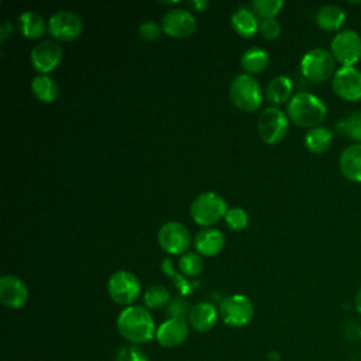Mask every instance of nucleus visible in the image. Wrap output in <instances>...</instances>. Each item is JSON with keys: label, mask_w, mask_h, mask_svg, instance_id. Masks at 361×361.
I'll return each instance as SVG.
<instances>
[{"label": "nucleus", "mask_w": 361, "mask_h": 361, "mask_svg": "<svg viewBox=\"0 0 361 361\" xmlns=\"http://www.w3.org/2000/svg\"><path fill=\"white\" fill-rule=\"evenodd\" d=\"M117 330L131 344H144L157 334L151 313L142 306H127L117 317Z\"/></svg>", "instance_id": "1"}, {"label": "nucleus", "mask_w": 361, "mask_h": 361, "mask_svg": "<svg viewBox=\"0 0 361 361\" xmlns=\"http://www.w3.org/2000/svg\"><path fill=\"white\" fill-rule=\"evenodd\" d=\"M288 118L298 127H317L327 116V107L322 99L309 93L299 92L290 97L286 106Z\"/></svg>", "instance_id": "2"}, {"label": "nucleus", "mask_w": 361, "mask_h": 361, "mask_svg": "<svg viewBox=\"0 0 361 361\" xmlns=\"http://www.w3.org/2000/svg\"><path fill=\"white\" fill-rule=\"evenodd\" d=\"M227 203L216 192L207 190L199 193L190 204V217L199 226L209 227L223 219L227 213Z\"/></svg>", "instance_id": "3"}, {"label": "nucleus", "mask_w": 361, "mask_h": 361, "mask_svg": "<svg viewBox=\"0 0 361 361\" xmlns=\"http://www.w3.org/2000/svg\"><path fill=\"white\" fill-rule=\"evenodd\" d=\"M230 100L241 111H254L262 103L259 82L248 73L237 75L230 83Z\"/></svg>", "instance_id": "4"}, {"label": "nucleus", "mask_w": 361, "mask_h": 361, "mask_svg": "<svg viewBox=\"0 0 361 361\" xmlns=\"http://www.w3.org/2000/svg\"><path fill=\"white\" fill-rule=\"evenodd\" d=\"M334 61V56L327 49L313 48L300 61L302 75L312 82H324L336 73Z\"/></svg>", "instance_id": "5"}, {"label": "nucleus", "mask_w": 361, "mask_h": 361, "mask_svg": "<svg viewBox=\"0 0 361 361\" xmlns=\"http://www.w3.org/2000/svg\"><path fill=\"white\" fill-rule=\"evenodd\" d=\"M141 285L138 278L127 271V269H120L116 271L107 282V292L110 299L117 303V305H131L140 295Z\"/></svg>", "instance_id": "6"}, {"label": "nucleus", "mask_w": 361, "mask_h": 361, "mask_svg": "<svg viewBox=\"0 0 361 361\" xmlns=\"http://www.w3.org/2000/svg\"><path fill=\"white\" fill-rule=\"evenodd\" d=\"M288 117L278 107H267L258 117V135L265 144L281 142L288 133Z\"/></svg>", "instance_id": "7"}, {"label": "nucleus", "mask_w": 361, "mask_h": 361, "mask_svg": "<svg viewBox=\"0 0 361 361\" xmlns=\"http://www.w3.org/2000/svg\"><path fill=\"white\" fill-rule=\"evenodd\" d=\"M219 314L226 324L231 327H243L251 322L254 306L247 296L235 293L221 300Z\"/></svg>", "instance_id": "8"}, {"label": "nucleus", "mask_w": 361, "mask_h": 361, "mask_svg": "<svg viewBox=\"0 0 361 361\" xmlns=\"http://www.w3.org/2000/svg\"><path fill=\"white\" fill-rule=\"evenodd\" d=\"M190 243L192 237L189 230L179 221H166L158 230V244L169 254H186Z\"/></svg>", "instance_id": "9"}, {"label": "nucleus", "mask_w": 361, "mask_h": 361, "mask_svg": "<svg viewBox=\"0 0 361 361\" xmlns=\"http://www.w3.org/2000/svg\"><path fill=\"white\" fill-rule=\"evenodd\" d=\"M331 55L341 66H354L361 58V37L353 30H344L331 39Z\"/></svg>", "instance_id": "10"}, {"label": "nucleus", "mask_w": 361, "mask_h": 361, "mask_svg": "<svg viewBox=\"0 0 361 361\" xmlns=\"http://www.w3.org/2000/svg\"><path fill=\"white\" fill-rule=\"evenodd\" d=\"M83 31L82 18L71 10H61L48 20V32L59 41H72Z\"/></svg>", "instance_id": "11"}, {"label": "nucleus", "mask_w": 361, "mask_h": 361, "mask_svg": "<svg viewBox=\"0 0 361 361\" xmlns=\"http://www.w3.org/2000/svg\"><path fill=\"white\" fill-rule=\"evenodd\" d=\"M30 61L41 75L52 72L62 61V48L54 39H42L30 52Z\"/></svg>", "instance_id": "12"}, {"label": "nucleus", "mask_w": 361, "mask_h": 361, "mask_svg": "<svg viewBox=\"0 0 361 361\" xmlns=\"http://www.w3.org/2000/svg\"><path fill=\"white\" fill-rule=\"evenodd\" d=\"M162 31L173 38H188L195 32L196 18L185 8H172L161 20Z\"/></svg>", "instance_id": "13"}, {"label": "nucleus", "mask_w": 361, "mask_h": 361, "mask_svg": "<svg viewBox=\"0 0 361 361\" xmlns=\"http://www.w3.org/2000/svg\"><path fill=\"white\" fill-rule=\"evenodd\" d=\"M333 90L344 100L361 99V71L354 66H341L333 76Z\"/></svg>", "instance_id": "14"}, {"label": "nucleus", "mask_w": 361, "mask_h": 361, "mask_svg": "<svg viewBox=\"0 0 361 361\" xmlns=\"http://www.w3.org/2000/svg\"><path fill=\"white\" fill-rule=\"evenodd\" d=\"M28 300V289L16 275H4L0 279V302L10 309H20Z\"/></svg>", "instance_id": "15"}, {"label": "nucleus", "mask_w": 361, "mask_h": 361, "mask_svg": "<svg viewBox=\"0 0 361 361\" xmlns=\"http://www.w3.org/2000/svg\"><path fill=\"white\" fill-rule=\"evenodd\" d=\"M189 334V324L182 317H169L157 327L155 338L162 347L172 348L180 345Z\"/></svg>", "instance_id": "16"}, {"label": "nucleus", "mask_w": 361, "mask_h": 361, "mask_svg": "<svg viewBox=\"0 0 361 361\" xmlns=\"http://www.w3.org/2000/svg\"><path fill=\"white\" fill-rule=\"evenodd\" d=\"M226 244L224 234L214 227H204L200 231L196 233L193 245L197 251V254L204 257H213L217 255Z\"/></svg>", "instance_id": "17"}, {"label": "nucleus", "mask_w": 361, "mask_h": 361, "mask_svg": "<svg viewBox=\"0 0 361 361\" xmlns=\"http://www.w3.org/2000/svg\"><path fill=\"white\" fill-rule=\"evenodd\" d=\"M217 316V309L212 303L199 302L189 310L188 322L193 330L199 333H206L214 327Z\"/></svg>", "instance_id": "18"}, {"label": "nucleus", "mask_w": 361, "mask_h": 361, "mask_svg": "<svg viewBox=\"0 0 361 361\" xmlns=\"http://www.w3.org/2000/svg\"><path fill=\"white\" fill-rule=\"evenodd\" d=\"M340 171L353 182H361V144L348 145L340 155Z\"/></svg>", "instance_id": "19"}, {"label": "nucleus", "mask_w": 361, "mask_h": 361, "mask_svg": "<svg viewBox=\"0 0 361 361\" xmlns=\"http://www.w3.org/2000/svg\"><path fill=\"white\" fill-rule=\"evenodd\" d=\"M18 30L23 37L28 39H38L48 30V23H45L41 14L28 10L18 16Z\"/></svg>", "instance_id": "20"}, {"label": "nucleus", "mask_w": 361, "mask_h": 361, "mask_svg": "<svg viewBox=\"0 0 361 361\" xmlns=\"http://www.w3.org/2000/svg\"><path fill=\"white\" fill-rule=\"evenodd\" d=\"M231 25L237 34L241 37H254L259 30L258 17L248 7H238L231 14Z\"/></svg>", "instance_id": "21"}, {"label": "nucleus", "mask_w": 361, "mask_h": 361, "mask_svg": "<svg viewBox=\"0 0 361 361\" xmlns=\"http://www.w3.org/2000/svg\"><path fill=\"white\" fill-rule=\"evenodd\" d=\"M292 89L290 78L286 75H278L268 82L265 87V97L275 104H281L290 100Z\"/></svg>", "instance_id": "22"}, {"label": "nucleus", "mask_w": 361, "mask_h": 361, "mask_svg": "<svg viewBox=\"0 0 361 361\" xmlns=\"http://www.w3.org/2000/svg\"><path fill=\"white\" fill-rule=\"evenodd\" d=\"M345 21V13L341 7L336 4H326L322 6L316 11V23L320 28L326 31L338 30Z\"/></svg>", "instance_id": "23"}, {"label": "nucleus", "mask_w": 361, "mask_h": 361, "mask_svg": "<svg viewBox=\"0 0 361 361\" xmlns=\"http://www.w3.org/2000/svg\"><path fill=\"white\" fill-rule=\"evenodd\" d=\"M333 142V131L324 126L310 128L305 135V147L314 154H322L330 148Z\"/></svg>", "instance_id": "24"}, {"label": "nucleus", "mask_w": 361, "mask_h": 361, "mask_svg": "<svg viewBox=\"0 0 361 361\" xmlns=\"http://www.w3.org/2000/svg\"><path fill=\"white\" fill-rule=\"evenodd\" d=\"M269 62V55L262 48H250L243 52L240 58V65L245 73H258L262 72Z\"/></svg>", "instance_id": "25"}, {"label": "nucleus", "mask_w": 361, "mask_h": 361, "mask_svg": "<svg viewBox=\"0 0 361 361\" xmlns=\"http://www.w3.org/2000/svg\"><path fill=\"white\" fill-rule=\"evenodd\" d=\"M31 90L34 96L44 103H52L58 96V85L48 75L35 76L31 80Z\"/></svg>", "instance_id": "26"}, {"label": "nucleus", "mask_w": 361, "mask_h": 361, "mask_svg": "<svg viewBox=\"0 0 361 361\" xmlns=\"http://www.w3.org/2000/svg\"><path fill=\"white\" fill-rule=\"evenodd\" d=\"M169 302V290L164 285H151L144 293V303L149 309H159L168 306Z\"/></svg>", "instance_id": "27"}, {"label": "nucleus", "mask_w": 361, "mask_h": 361, "mask_svg": "<svg viewBox=\"0 0 361 361\" xmlns=\"http://www.w3.org/2000/svg\"><path fill=\"white\" fill-rule=\"evenodd\" d=\"M337 128L348 138L361 142V111H353L337 123Z\"/></svg>", "instance_id": "28"}, {"label": "nucleus", "mask_w": 361, "mask_h": 361, "mask_svg": "<svg viewBox=\"0 0 361 361\" xmlns=\"http://www.w3.org/2000/svg\"><path fill=\"white\" fill-rule=\"evenodd\" d=\"M282 7V0H254L251 3V10L255 13L257 17H261L262 20L275 18Z\"/></svg>", "instance_id": "29"}, {"label": "nucleus", "mask_w": 361, "mask_h": 361, "mask_svg": "<svg viewBox=\"0 0 361 361\" xmlns=\"http://www.w3.org/2000/svg\"><path fill=\"white\" fill-rule=\"evenodd\" d=\"M179 269L186 276H197L203 271V259L200 254L186 252L179 259Z\"/></svg>", "instance_id": "30"}, {"label": "nucleus", "mask_w": 361, "mask_h": 361, "mask_svg": "<svg viewBox=\"0 0 361 361\" xmlns=\"http://www.w3.org/2000/svg\"><path fill=\"white\" fill-rule=\"evenodd\" d=\"M226 223L231 230L235 231H241L248 226V213L243 209V207H231L227 210L226 216Z\"/></svg>", "instance_id": "31"}, {"label": "nucleus", "mask_w": 361, "mask_h": 361, "mask_svg": "<svg viewBox=\"0 0 361 361\" xmlns=\"http://www.w3.org/2000/svg\"><path fill=\"white\" fill-rule=\"evenodd\" d=\"M116 361H149L142 348L135 344H127L120 347L116 354Z\"/></svg>", "instance_id": "32"}, {"label": "nucleus", "mask_w": 361, "mask_h": 361, "mask_svg": "<svg viewBox=\"0 0 361 361\" xmlns=\"http://www.w3.org/2000/svg\"><path fill=\"white\" fill-rule=\"evenodd\" d=\"M162 271H164L168 276H171V278L173 279L175 285L178 286V289H179L183 295H188L189 292L193 290V286H195V285L189 283L180 274H176V272L173 271V265H172V261H171L169 258H165V259L162 261Z\"/></svg>", "instance_id": "33"}, {"label": "nucleus", "mask_w": 361, "mask_h": 361, "mask_svg": "<svg viewBox=\"0 0 361 361\" xmlns=\"http://www.w3.org/2000/svg\"><path fill=\"white\" fill-rule=\"evenodd\" d=\"M162 28L161 25H158L155 21L152 20H147V21H142L138 27V34L142 39L145 41H154L159 37Z\"/></svg>", "instance_id": "34"}, {"label": "nucleus", "mask_w": 361, "mask_h": 361, "mask_svg": "<svg viewBox=\"0 0 361 361\" xmlns=\"http://www.w3.org/2000/svg\"><path fill=\"white\" fill-rule=\"evenodd\" d=\"M189 307L188 302L182 298H173L166 306V314L171 317H182L185 319L186 314H189Z\"/></svg>", "instance_id": "35"}, {"label": "nucleus", "mask_w": 361, "mask_h": 361, "mask_svg": "<svg viewBox=\"0 0 361 361\" xmlns=\"http://www.w3.org/2000/svg\"><path fill=\"white\" fill-rule=\"evenodd\" d=\"M259 32L265 39H275L281 34V25L275 18L262 20L259 23Z\"/></svg>", "instance_id": "36"}, {"label": "nucleus", "mask_w": 361, "mask_h": 361, "mask_svg": "<svg viewBox=\"0 0 361 361\" xmlns=\"http://www.w3.org/2000/svg\"><path fill=\"white\" fill-rule=\"evenodd\" d=\"M11 32H13L11 23L7 21V20H4V21L1 23V27H0V39H1V42H4V41L11 35Z\"/></svg>", "instance_id": "37"}, {"label": "nucleus", "mask_w": 361, "mask_h": 361, "mask_svg": "<svg viewBox=\"0 0 361 361\" xmlns=\"http://www.w3.org/2000/svg\"><path fill=\"white\" fill-rule=\"evenodd\" d=\"M189 4H190L196 11H204V10L207 8V6H209V3H207L206 0H192Z\"/></svg>", "instance_id": "38"}, {"label": "nucleus", "mask_w": 361, "mask_h": 361, "mask_svg": "<svg viewBox=\"0 0 361 361\" xmlns=\"http://www.w3.org/2000/svg\"><path fill=\"white\" fill-rule=\"evenodd\" d=\"M355 309H357V312L361 314V289H360L358 293L355 295Z\"/></svg>", "instance_id": "39"}]
</instances>
